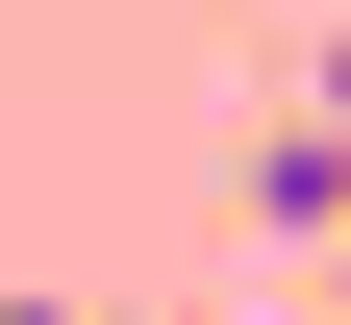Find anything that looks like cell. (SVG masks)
Segmentation results:
<instances>
[{"mask_svg": "<svg viewBox=\"0 0 351 325\" xmlns=\"http://www.w3.org/2000/svg\"><path fill=\"white\" fill-rule=\"evenodd\" d=\"M251 225H351V51H326V101L251 151Z\"/></svg>", "mask_w": 351, "mask_h": 325, "instance_id": "6da1fadb", "label": "cell"}, {"mask_svg": "<svg viewBox=\"0 0 351 325\" xmlns=\"http://www.w3.org/2000/svg\"><path fill=\"white\" fill-rule=\"evenodd\" d=\"M326 325H351V300H326Z\"/></svg>", "mask_w": 351, "mask_h": 325, "instance_id": "3957f363", "label": "cell"}, {"mask_svg": "<svg viewBox=\"0 0 351 325\" xmlns=\"http://www.w3.org/2000/svg\"><path fill=\"white\" fill-rule=\"evenodd\" d=\"M0 325H75V300H0Z\"/></svg>", "mask_w": 351, "mask_h": 325, "instance_id": "7a4b0ae2", "label": "cell"}]
</instances>
